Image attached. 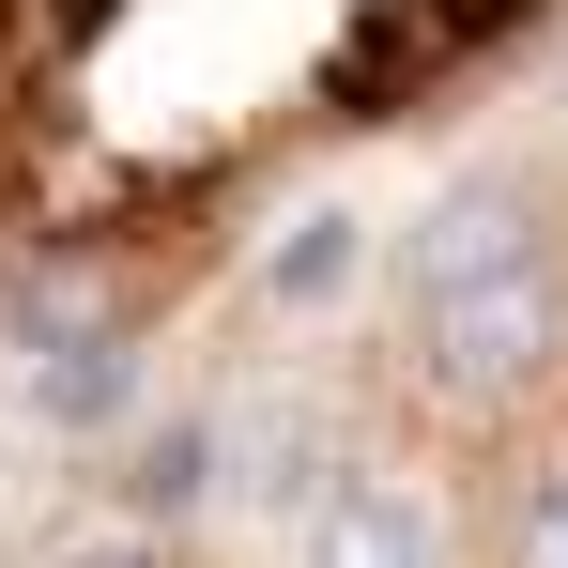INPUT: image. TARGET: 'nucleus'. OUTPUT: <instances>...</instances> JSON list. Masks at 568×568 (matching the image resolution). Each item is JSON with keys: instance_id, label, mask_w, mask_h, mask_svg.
I'll use <instances>...</instances> for the list:
<instances>
[{"instance_id": "f257e3e1", "label": "nucleus", "mask_w": 568, "mask_h": 568, "mask_svg": "<svg viewBox=\"0 0 568 568\" xmlns=\"http://www.w3.org/2000/svg\"><path fill=\"white\" fill-rule=\"evenodd\" d=\"M554 62L568 0H0V292L154 323Z\"/></svg>"}]
</instances>
